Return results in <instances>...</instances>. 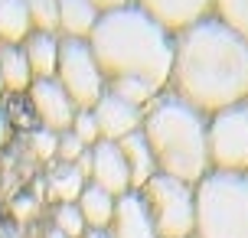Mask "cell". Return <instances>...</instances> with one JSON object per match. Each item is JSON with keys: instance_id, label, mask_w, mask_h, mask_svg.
Instances as JSON below:
<instances>
[{"instance_id": "cell-13", "label": "cell", "mask_w": 248, "mask_h": 238, "mask_svg": "<svg viewBox=\"0 0 248 238\" xmlns=\"http://www.w3.org/2000/svg\"><path fill=\"white\" fill-rule=\"evenodd\" d=\"M118 147H121V157L127 163V176H131V189L140 193V189L147 186L150 176H157V163H154V153H150L147 140L140 131L134 134H127L124 140H118Z\"/></svg>"}, {"instance_id": "cell-12", "label": "cell", "mask_w": 248, "mask_h": 238, "mask_svg": "<svg viewBox=\"0 0 248 238\" xmlns=\"http://www.w3.org/2000/svg\"><path fill=\"white\" fill-rule=\"evenodd\" d=\"M111 238H157V228L150 222V212L140 193H124L114 199V215H111V225H108Z\"/></svg>"}, {"instance_id": "cell-11", "label": "cell", "mask_w": 248, "mask_h": 238, "mask_svg": "<svg viewBox=\"0 0 248 238\" xmlns=\"http://www.w3.org/2000/svg\"><path fill=\"white\" fill-rule=\"evenodd\" d=\"M131 3L144 10L150 20H157L163 30H170L173 36L186 26L212 16V0H131Z\"/></svg>"}, {"instance_id": "cell-32", "label": "cell", "mask_w": 248, "mask_h": 238, "mask_svg": "<svg viewBox=\"0 0 248 238\" xmlns=\"http://www.w3.org/2000/svg\"><path fill=\"white\" fill-rule=\"evenodd\" d=\"M43 238H65V235H62V232H59V228H46V235H43Z\"/></svg>"}, {"instance_id": "cell-7", "label": "cell", "mask_w": 248, "mask_h": 238, "mask_svg": "<svg viewBox=\"0 0 248 238\" xmlns=\"http://www.w3.org/2000/svg\"><path fill=\"white\" fill-rule=\"evenodd\" d=\"M56 82L65 88L72 98L75 111H92L98 98L105 95V75H101L95 56L88 49V39H59V65H56Z\"/></svg>"}, {"instance_id": "cell-25", "label": "cell", "mask_w": 248, "mask_h": 238, "mask_svg": "<svg viewBox=\"0 0 248 238\" xmlns=\"http://www.w3.org/2000/svg\"><path fill=\"white\" fill-rule=\"evenodd\" d=\"M69 131H72L75 137L82 140V144H85V147H95V144H98V124H95V118H92V111H75V118H72V127H69Z\"/></svg>"}, {"instance_id": "cell-26", "label": "cell", "mask_w": 248, "mask_h": 238, "mask_svg": "<svg viewBox=\"0 0 248 238\" xmlns=\"http://www.w3.org/2000/svg\"><path fill=\"white\" fill-rule=\"evenodd\" d=\"M85 150H88V147H85L78 137H75L72 131H62V134H59V147H56V157H59V163H78Z\"/></svg>"}, {"instance_id": "cell-28", "label": "cell", "mask_w": 248, "mask_h": 238, "mask_svg": "<svg viewBox=\"0 0 248 238\" xmlns=\"http://www.w3.org/2000/svg\"><path fill=\"white\" fill-rule=\"evenodd\" d=\"M7 140H10V114L0 108V147H3Z\"/></svg>"}, {"instance_id": "cell-17", "label": "cell", "mask_w": 248, "mask_h": 238, "mask_svg": "<svg viewBox=\"0 0 248 238\" xmlns=\"http://www.w3.org/2000/svg\"><path fill=\"white\" fill-rule=\"evenodd\" d=\"M0 82L7 91H26L33 85V72L23 56V46L13 43H0Z\"/></svg>"}, {"instance_id": "cell-1", "label": "cell", "mask_w": 248, "mask_h": 238, "mask_svg": "<svg viewBox=\"0 0 248 238\" xmlns=\"http://www.w3.org/2000/svg\"><path fill=\"white\" fill-rule=\"evenodd\" d=\"M170 91L206 118L248 95V39L206 16L173 36Z\"/></svg>"}, {"instance_id": "cell-19", "label": "cell", "mask_w": 248, "mask_h": 238, "mask_svg": "<svg viewBox=\"0 0 248 238\" xmlns=\"http://www.w3.org/2000/svg\"><path fill=\"white\" fill-rule=\"evenodd\" d=\"M30 33H33V23H30L26 0H0V43L20 46Z\"/></svg>"}, {"instance_id": "cell-6", "label": "cell", "mask_w": 248, "mask_h": 238, "mask_svg": "<svg viewBox=\"0 0 248 238\" xmlns=\"http://www.w3.org/2000/svg\"><path fill=\"white\" fill-rule=\"evenodd\" d=\"M206 147H209V170L248 173V101L209 114Z\"/></svg>"}, {"instance_id": "cell-30", "label": "cell", "mask_w": 248, "mask_h": 238, "mask_svg": "<svg viewBox=\"0 0 248 238\" xmlns=\"http://www.w3.org/2000/svg\"><path fill=\"white\" fill-rule=\"evenodd\" d=\"M0 238H23V232L16 225H0Z\"/></svg>"}, {"instance_id": "cell-16", "label": "cell", "mask_w": 248, "mask_h": 238, "mask_svg": "<svg viewBox=\"0 0 248 238\" xmlns=\"http://www.w3.org/2000/svg\"><path fill=\"white\" fill-rule=\"evenodd\" d=\"M88 186V176L75 163H56L46 173V196L56 202H75Z\"/></svg>"}, {"instance_id": "cell-14", "label": "cell", "mask_w": 248, "mask_h": 238, "mask_svg": "<svg viewBox=\"0 0 248 238\" xmlns=\"http://www.w3.org/2000/svg\"><path fill=\"white\" fill-rule=\"evenodd\" d=\"M101 10L92 0H59V33L65 39H88Z\"/></svg>"}, {"instance_id": "cell-20", "label": "cell", "mask_w": 248, "mask_h": 238, "mask_svg": "<svg viewBox=\"0 0 248 238\" xmlns=\"http://www.w3.org/2000/svg\"><path fill=\"white\" fill-rule=\"evenodd\" d=\"M108 91H111V95H118L121 101H127V104L140 108V111H144L150 101L160 95L154 85L140 82V78H111V82H108Z\"/></svg>"}, {"instance_id": "cell-23", "label": "cell", "mask_w": 248, "mask_h": 238, "mask_svg": "<svg viewBox=\"0 0 248 238\" xmlns=\"http://www.w3.org/2000/svg\"><path fill=\"white\" fill-rule=\"evenodd\" d=\"M52 228H59L65 238H82L88 232L85 219H82V212H78L75 202H59V206H56V212H52Z\"/></svg>"}, {"instance_id": "cell-22", "label": "cell", "mask_w": 248, "mask_h": 238, "mask_svg": "<svg viewBox=\"0 0 248 238\" xmlns=\"http://www.w3.org/2000/svg\"><path fill=\"white\" fill-rule=\"evenodd\" d=\"M212 16L248 39V0H212Z\"/></svg>"}, {"instance_id": "cell-18", "label": "cell", "mask_w": 248, "mask_h": 238, "mask_svg": "<svg viewBox=\"0 0 248 238\" xmlns=\"http://www.w3.org/2000/svg\"><path fill=\"white\" fill-rule=\"evenodd\" d=\"M75 206H78V212H82L88 228H108L111 225V215H114V196L111 193H105V189L88 183L82 189V196L75 199Z\"/></svg>"}, {"instance_id": "cell-21", "label": "cell", "mask_w": 248, "mask_h": 238, "mask_svg": "<svg viewBox=\"0 0 248 238\" xmlns=\"http://www.w3.org/2000/svg\"><path fill=\"white\" fill-rule=\"evenodd\" d=\"M26 10H30V23L33 33H59V0H26Z\"/></svg>"}, {"instance_id": "cell-35", "label": "cell", "mask_w": 248, "mask_h": 238, "mask_svg": "<svg viewBox=\"0 0 248 238\" xmlns=\"http://www.w3.org/2000/svg\"><path fill=\"white\" fill-rule=\"evenodd\" d=\"M245 101H248V95H245Z\"/></svg>"}, {"instance_id": "cell-4", "label": "cell", "mask_w": 248, "mask_h": 238, "mask_svg": "<svg viewBox=\"0 0 248 238\" xmlns=\"http://www.w3.org/2000/svg\"><path fill=\"white\" fill-rule=\"evenodd\" d=\"M193 238H248V173H209L193 186Z\"/></svg>"}, {"instance_id": "cell-31", "label": "cell", "mask_w": 248, "mask_h": 238, "mask_svg": "<svg viewBox=\"0 0 248 238\" xmlns=\"http://www.w3.org/2000/svg\"><path fill=\"white\" fill-rule=\"evenodd\" d=\"M82 238H111V232H108V228H88Z\"/></svg>"}, {"instance_id": "cell-9", "label": "cell", "mask_w": 248, "mask_h": 238, "mask_svg": "<svg viewBox=\"0 0 248 238\" xmlns=\"http://www.w3.org/2000/svg\"><path fill=\"white\" fill-rule=\"evenodd\" d=\"M88 183L105 189V193H111L114 199L131 193L127 163H124L121 147L114 140H98L95 147H88Z\"/></svg>"}, {"instance_id": "cell-33", "label": "cell", "mask_w": 248, "mask_h": 238, "mask_svg": "<svg viewBox=\"0 0 248 238\" xmlns=\"http://www.w3.org/2000/svg\"><path fill=\"white\" fill-rule=\"evenodd\" d=\"M0 95H3V82H0Z\"/></svg>"}, {"instance_id": "cell-34", "label": "cell", "mask_w": 248, "mask_h": 238, "mask_svg": "<svg viewBox=\"0 0 248 238\" xmlns=\"http://www.w3.org/2000/svg\"><path fill=\"white\" fill-rule=\"evenodd\" d=\"M0 225H3V215H0Z\"/></svg>"}, {"instance_id": "cell-8", "label": "cell", "mask_w": 248, "mask_h": 238, "mask_svg": "<svg viewBox=\"0 0 248 238\" xmlns=\"http://www.w3.org/2000/svg\"><path fill=\"white\" fill-rule=\"evenodd\" d=\"M30 104H33V114L39 118V124L46 127V131H52V134H62V131L72 127L75 104L56 78H33V85H30Z\"/></svg>"}, {"instance_id": "cell-29", "label": "cell", "mask_w": 248, "mask_h": 238, "mask_svg": "<svg viewBox=\"0 0 248 238\" xmlns=\"http://www.w3.org/2000/svg\"><path fill=\"white\" fill-rule=\"evenodd\" d=\"M92 3H95L101 13H108V10H118V7H127L131 0H92Z\"/></svg>"}, {"instance_id": "cell-27", "label": "cell", "mask_w": 248, "mask_h": 238, "mask_svg": "<svg viewBox=\"0 0 248 238\" xmlns=\"http://www.w3.org/2000/svg\"><path fill=\"white\" fill-rule=\"evenodd\" d=\"M10 212L16 222H30V219H36L39 215V199L36 193H16L10 199Z\"/></svg>"}, {"instance_id": "cell-10", "label": "cell", "mask_w": 248, "mask_h": 238, "mask_svg": "<svg viewBox=\"0 0 248 238\" xmlns=\"http://www.w3.org/2000/svg\"><path fill=\"white\" fill-rule=\"evenodd\" d=\"M92 118H95V124H98V137L118 144V140H124L127 134L140 131L144 111L134 108V104H127V101H121L118 95H111V91L105 88V95L98 98V104L92 108Z\"/></svg>"}, {"instance_id": "cell-5", "label": "cell", "mask_w": 248, "mask_h": 238, "mask_svg": "<svg viewBox=\"0 0 248 238\" xmlns=\"http://www.w3.org/2000/svg\"><path fill=\"white\" fill-rule=\"evenodd\" d=\"M140 199L150 212V222L157 228V238H193L196 222V199L193 186L180 183L173 176H150L147 186L140 189Z\"/></svg>"}, {"instance_id": "cell-24", "label": "cell", "mask_w": 248, "mask_h": 238, "mask_svg": "<svg viewBox=\"0 0 248 238\" xmlns=\"http://www.w3.org/2000/svg\"><path fill=\"white\" fill-rule=\"evenodd\" d=\"M56 147H59V134H52L46 127L30 131V150H33L36 160H52L56 157Z\"/></svg>"}, {"instance_id": "cell-2", "label": "cell", "mask_w": 248, "mask_h": 238, "mask_svg": "<svg viewBox=\"0 0 248 238\" xmlns=\"http://www.w3.org/2000/svg\"><path fill=\"white\" fill-rule=\"evenodd\" d=\"M88 49L98 62L105 82L140 78L157 91H167L173 69V33L150 20L134 3L108 10L88 36Z\"/></svg>"}, {"instance_id": "cell-15", "label": "cell", "mask_w": 248, "mask_h": 238, "mask_svg": "<svg viewBox=\"0 0 248 238\" xmlns=\"http://www.w3.org/2000/svg\"><path fill=\"white\" fill-rule=\"evenodd\" d=\"M20 46H23V56H26V62H30L33 78H56V65H59V36L30 33Z\"/></svg>"}, {"instance_id": "cell-3", "label": "cell", "mask_w": 248, "mask_h": 238, "mask_svg": "<svg viewBox=\"0 0 248 238\" xmlns=\"http://www.w3.org/2000/svg\"><path fill=\"white\" fill-rule=\"evenodd\" d=\"M209 118L193 104L176 98L173 91H160L144 108L140 134L147 140L157 173L173 176L180 183L196 186L209 173V147H206Z\"/></svg>"}]
</instances>
